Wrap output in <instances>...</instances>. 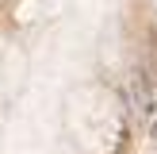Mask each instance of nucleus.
<instances>
[{"mask_svg": "<svg viewBox=\"0 0 157 154\" xmlns=\"http://www.w3.org/2000/svg\"><path fill=\"white\" fill-rule=\"evenodd\" d=\"M92 108H96V112H88L84 96L77 92L73 108H69V120H73L77 139H81L88 150H100V146H107V139H111V131H115V112H111V100H107L104 92H96V104Z\"/></svg>", "mask_w": 157, "mask_h": 154, "instance_id": "nucleus-1", "label": "nucleus"}, {"mask_svg": "<svg viewBox=\"0 0 157 154\" xmlns=\"http://www.w3.org/2000/svg\"><path fill=\"white\" fill-rule=\"evenodd\" d=\"M23 73H27V62L15 50L12 43H0V96H12L23 85Z\"/></svg>", "mask_w": 157, "mask_h": 154, "instance_id": "nucleus-2", "label": "nucleus"}]
</instances>
